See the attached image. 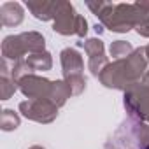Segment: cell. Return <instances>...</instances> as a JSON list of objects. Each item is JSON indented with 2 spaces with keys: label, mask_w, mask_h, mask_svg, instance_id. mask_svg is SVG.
<instances>
[{
  "label": "cell",
  "mask_w": 149,
  "mask_h": 149,
  "mask_svg": "<svg viewBox=\"0 0 149 149\" xmlns=\"http://www.w3.org/2000/svg\"><path fill=\"white\" fill-rule=\"evenodd\" d=\"M135 32H137L140 37H149V18H146L144 21H140V23L135 26Z\"/></svg>",
  "instance_id": "obj_18"
},
{
  "label": "cell",
  "mask_w": 149,
  "mask_h": 149,
  "mask_svg": "<svg viewBox=\"0 0 149 149\" xmlns=\"http://www.w3.org/2000/svg\"><path fill=\"white\" fill-rule=\"evenodd\" d=\"M25 54H28V47H26V42H25L23 33L7 35L2 40V56H4V60L19 61V60H25L23 58Z\"/></svg>",
  "instance_id": "obj_11"
},
{
  "label": "cell",
  "mask_w": 149,
  "mask_h": 149,
  "mask_svg": "<svg viewBox=\"0 0 149 149\" xmlns=\"http://www.w3.org/2000/svg\"><path fill=\"white\" fill-rule=\"evenodd\" d=\"M25 19V9L18 2H4L0 7V23L4 26H18Z\"/></svg>",
  "instance_id": "obj_12"
},
{
  "label": "cell",
  "mask_w": 149,
  "mask_h": 149,
  "mask_svg": "<svg viewBox=\"0 0 149 149\" xmlns=\"http://www.w3.org/2000/svg\"><path fill=\"white\" fill-rule=\"evenodd\" d=\"M53 30L60 35H77L86 37L88 33V21L84 16L77 14L74 6L67 0H61L58 14L53 21Z\"/></svg>",
  "instance_id": "obj_4"
},
{
  "label": "cell",
  "mask_w": 149,
  "mask_h": 149,
  "mask_svg": "<svg viewBox=\"0 0 149 149\" xmlns=\"http://www.w3.org/2000/svg\"><path fill=\"white\" fill-rule=\"evenodd\" d=\"M72 97V90L70 86L65 83V79H56L53 81V91H51V102L60 109L67 104V100Z\"/></svg>",
  "instance_id": "obj_13"
},
{
  "label": "cell",
  "mask_w": 149,
  "mask_h": 149,
  "mask_svg": "<svg viewBox=\"0 0 149 149\" xmlns=\"http://www.w3.org/2000/svg\"><path fill=\"white\" fill-rule=\"evenodd\" d=\"M123 105L130 118L149 125V88L142 83L132 86L123 95Z\"/></svg>",
  "instance_id": "obj_5"
},
{
  "label": "cell",
  "mask_w": 149,
  "mask_h": 149,
  "mask_svg": "<svg viewBox=\"0 0 149 149\" xmlns=\"http://www.w3.org/2000/svg\"><path fill=\"white\" fill-rule=\"evenodd\" d=\"M19 91L28 98V100H39V98H51V91H53V81H49L47 77L42 76H25L19 83H18Z\"/></svg>",
  "instance_id": "obj_7"
},
{
  "label": "cell",
  "mask_w": 149,
  "mask_h": 149,
  "mask_svg": "<svg viewBox=\"0 0 149 149\" xmlns=\"http://www.w3.org/2000/svg\"><path fill=\"white\" fill-rule=\"evenodd\" d=\"M19 112L35 123L40 125H49L56 119L58 116V107L47 100V98H39V100H25L19 104Z\"/></svg>",
  "instance_id": "obj_6"
},
{
  "label": "cell",
  "mask_w": 149,
  "mask_h": 149,
  "mask_svg": "<svg viewBox=\"0 0 149 149\" xmlns=\"http://www.w3.org/2000/svg\"><path fill=\"white\" fill-rule=\"evenodd\" d=\"M26 9L40 21H49L56 18L61 0H26Z\"/></svg>",
  "instance_id": "obj_10"
},
{
  "label": "cell",
  "mask_w": 149,
  "mask_h": 149,
  "mask_svg": "<svg viewBox=\"0 0 149 149\" xmlns=\"http://www.w3.org/2000/svg\"><path fill=\"white\" fill-rule=\"evenodd\" d=\"M25 60H26V63H28V67H30L32 72H35V70L46 72V70H51V67H53V56H51L49 51L28 54Z\"/></svg>",
  "instance_id": "obj_14"
},
{
  "label": "cell",
  "mask_w": 149,
  "mask_h": 149,
  "mask_svg": "<svg viewBox=\"0 0 149 149\" xmlns=\"http://www.w3.org/2000/svg\"><path fill=\"white\" fill-rule=\"evenodd\" d=\"M18 83L9 76V74H0V98L2 100H9L14 93H16Z\"/></svg>",
  "instance_id": "obj_15"
},
{
  "label": "cell",
  "mask_w": 149,
  "mask_h": 149,
  "mask_svg": "<svg viewBox=\"0 0 149 149\" xmlns=\"http://www.w3.org/2000/svg\"><path fill=\"white\" fill-rule=\"evenodd\" d=\"M142 84L149 88V68H147V72H146V76H144V79H142Z\"/></svg>",
  "instance_id": "obj_19"
},
{
  "label": "cell",
  "mask_w": 149,
  "mask_h": 149,
  "mask_svg": "<svg viewBox=\"0 0 149 149\" xmlns=\"http://www.w3.org/2000/svg\"><path fill=\"white\" fill-rule=\"evenodd\" d=\"M21 119L19 116L13 111V109H4L2 111V116H0V128L4 132H13L19 126Z\"/></svg>",
  "instance_id": "obj_16"
},
{
  "label": "cell",
  "mask_w": 149,
  "mask_h": 149,
  "mask_svg": "<svg viewBox=\"0 0 149 149\" xmlns=\"http://www.w3.org/2000/svg\"><path fill=\"white\" fill-rule=\"evenodd\" d=\"M104 149H149V125L133 118L125 119Z\"/></svg>",
  "instance_id": "obj_3"
},
{
  "label": "cell",
  "mask_w": 149,
  "mask_h": 149,
  "mask_svg": "<svg viewBox=\"0 0 149 149\" xmlns=\"http://www.w3.org/2000/svg\"><path fill=\"white\" fill-rule=\"evenodd\" d=\"M144 49H146V58H147V61H149V44H147Z\"/></svg>",
  "instance_id": "obj_20"
},
{
  "label": "cell",
  "mask_w": 149,
  "mask_h": 149,
  "mask_svg": "<svg viewBox=\"0 0 149 149\" xmlns=\"http://www.w3.org/2000/svg\"><path fill=\"white\" fill-rule=\"evenodd\" d=\"M83 46H84V51L88 54V68L91 72V76L98 77L102 74V70L109 65V60H107V54H105V46L97 37L86 39L83 42Z\"/></svg>",
  "instance_id": "obj_8"
},
{
  "label": "cell",
  "mask_w": 149,
  "mask_h": 149,
  "mask_svg": "<svg viewBox=\"0 0 149 149\" xmlns=\"http://www.w3.org/2000/svg\"><path fill=\"white\" fill-rule=\"evenodd\" d=\"M133 51H135V49H133V46H132L130 42H126V40H114V42L111 44V47H109L111 56H112V58H116V60L126 58V56H130Z\"/></svg>",
  "instance_id": "obj_17"
},
{
  "label": "cell",
  "mask_w": 149,
  "mask_h": 149,
  "mask_svg": "<svg viewBox=\"0 0 149 149\" xmlns=\"http://www.w3.org/2000/svg\"><path fill=\"white\" fill-rule=\"evenodd\" d=\"M88 9L100 19V23L116 33H126L140 21L149 18V2L139 0L135 4H111L102 0H88Z\"/></svg>",
  "instance_id": "obj_1"
},
{
  "label": "cell",
  "mask_w": 149,
  "mask_h": 149,
  "mask_svg": "<svg viewBox=\"0 0 149 149\" xmlns=\"http://www.w3.org/2000/svg\"><path fill=\"white\" fill-rule=\"evenodd\" d=\"M60 63H61V72H63V79L70 77H79L84 76V61L81 53L76 47H65L60 53Z\"/></svg>",
  "instance_id": "obj_9"
},
{
  "label": "cell",
  "mask_w": 149,
  "mask_h": 149,
  "mask_svg": "<svg viewBox=\"0 0 149 149\" xmlns=\"http://www.w3.org/2000/svg\"><path fill=\"white\" fill-rule=\"evenodd\" d=\"M146 72H147L146 49L144 47H137L130 56L109 63L102 70L98 79H100V83L105 88L126 91L132 86L139 84L140 79H144Z\"/></svg>",
  "instance_id": "obj_2"
},
{
  "label": "cell",
  "mask_w": 149,
  "mask_h": 149,
  "mask_svg": "<svg viewBox=\"0 0 149 149\" xmlns=\"http://www.w3.org/2000/svg\"><path fill=\"white\" fill-rule=\"evenodd\" d=\"M28 149H46V147H42V146H32V147H28Z\"/></svg>",
  "instance_id": "obj_21"
}]
</instances>
